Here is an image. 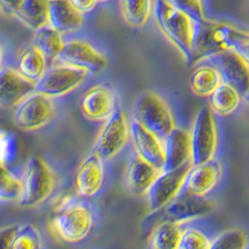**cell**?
I'll return each instance as SVG.
<instances>
[{"mask_svg":"<svg viewBox=\"0 0 249 249\" xmlns=\"http://www.w3.org/2000/svg\"><path fill=\"white\" fill-rule=\"evenodd\" d=\"M153 17L162 34L183 55L188 65H192L193 39L196 20L176 8L168 0H157L153 5Z\"/></svg>","mask_w":249,"mask_h":249,"instance_id":"obj_1","label":"cell"},{"mask_svg":"<svg viewBox=\"0 0 249 249\" xmlns=\"http://www.w3.org/2000/svg\"><path fill=\"white\" fill-rule=\"evenodd\" d=\"M21 184L23 191L20 206L36 207L50 197L56 184V178L53 168L41 157L31 156L26 161Z\"/></svg>","mask_w":249,"mask_h":249,"instance_id":"obj_2","label":"cell"},{"mask_svg":"<svg viewBox=\"0 0 249 249\" xmlns=\"http://www.w3.org/2000/svg\"><path fill=\"white\" fill-rule=\"evenodd\" d=\"M133 119L164 139L176 127L175 117L168 104L153 91L140 93L133 106Z\"/></svg>","mask_w":249,"mask_h":249,"instance_id":"obj_3","label":"cell"},{"mask_svg":"<svg viewBox=\"0 0 249 249\" xmlns=\"http://www.w3.org/2000/svg\"><path fill=\"white\" fill-rule=\"evenodd\" d=\"M93 212L86 203L75 202L57 213L50 222L51 232L65 243H79L92 231Z\"/></svg>","mask_w":249,"mask_h":249,"instance_id":"obj_4","label":"cell"},{"mask_svg":"<svg viewBox=\"0 0 249 249\" xmlns=\"http://www.w3.org/2000/svg\"><path fill=\"white\" fill-rule=\"evenodd\" d=\"M193 166L214 160L218 148V127L214 113L210 106H204L196 113L191 130Z\"/></svg>","mask_w":249,"mask_h":249,"instance_id":"obj_5","label":"cell"},{"mask_svg":"<svg viewBox=\"0 0 249 249\" xmlns=\"http://www.w3.org/2000/svg\"><path fill=\"white\" fill-rule=\"evenodd\" d=\"M89 74L90 72L84 69L59 62L48 68L44 76L36 82L35 91L51 99L66 96L79 89L88 79Z\"/></svg>","mask_w":249,"mask_h":249,"instance_id":"obj_6","label":"cell"},{"mask_svg":"<svg viewBox=\"0 0 249 249\" xmlns=\"http://www.w3.org/2000/svg\"><path fill=\"white\" fill-rule=\"evenodd\" d=\"M56 113L54 99L35 91L15 108L14 124L23 131H37L46 127L56 117Z\"/></svg>","mask_w":249,"mask_h":249,"instance_id":"obj_7","label":"cell"},{"mask_svg":"<svg viewBox=\"0 0 249 249\" xmlns=\"http://www.w3.org/2000/svg\"><path fill=\"white\" fill-rule=\"evenodd\" d=\"M131 139V122L126 113L117 108L110 119L102 124L93 150L96 151L104 161L113 159L119 155Z\"/></svg>","mask_w":249,"mask_h":249,"instance_id":"obj_8","label":"cell"},{"mask_svg":"<svg viewBox=\"0 0 249 249\" xmlns=\"http://www.w3.org/2000/svg\"><path fill=\"white\" fill-rule=\"evenodd\" d=\"M191 167L192 163L172 171H162L147 193L148 210L151 213L164 210L182 192Z\"/></svg>","mask_w":249,"mask_h":249,"instance_id":"obj_9","label":"cell"},{"mask_svg":"<svg viewBox=\"0 0 249 249\" xmlns=\"http://www.w3.org/2000/svg\"><path fill=\"white\" fill-rule=\"evenodd\" d=\"M80 108L90 121L105 122L119 108L117 92L107 84H96L84 93Z\"/></svg>","mask_w":249,"mask_h":249,"instance_id":"obj_10","label":"cell"},{"mask_svg":"<svg viewBox=\"0 0 249 249\" xmlns=\"http://www.w3.org/2000/svg\"><path fill=\"white\" fill-rule=\"evenodd\" d=\"M59 62L84 69L88 72H100L107 68V59L92 44L80 39L66 41L57 57Z\"/></svg>","mask_w":249,"mask_h":249,"instance_id":"obj_11","label":"cell"},{"mask_svg":"<svg viewBox=\"0 0 249 249\" xmlns=\"http://www.w3.org/2000/svg\"><path fill=\"white\" fill-rule=\"evenodd\" d=\"M204 61H210L218 69L224 84L234 88L242 97L248 96L249 65L239 55L231 50H226L208 57Z\"/></svg>","mask_w":249,"mask_h":249,"instance_id":"obj_12","label":"cell"},{"mask_svg":"<svg viewBox=\"0 0 249 249\" xmlns=\"http://www.w3.org/2000/svg\"><path fill=\"white\" fill-rule=\"evenodd\" d=\"M215 208L214 202L207 197L191 195L182 191L166 208L164 215L168 221L176 222L183 226L191 221L206 217Z\"/></svg>","mask_w":249,"mask_h":249,"instance_id":"obj_13","label":"cell"},{"mask_svg":"<svg viewBox=\"0 0 249 249\" xmlns=\"http://www.w3.org/2000/svg\"><path fill=\"white\" fill-rule=\"evenodd\" d=\"M105 181L104 160L95 150L91 151L79 164L74 176L75 192L80 197L90 198L101 191Z\"/></svg>","mask_w":249,"mask_h":249,"instance_id":"obj_14","label":"cell"},{"mask_svg":"<svg viewBox=\"0 0 249 249\" xmlns=\"http://www.w3.org/2000/svg\"><path fill=\"white\" fill-rule=\"evenodd\" d=\"M36 84L20 74L18 69L0 70V107L17 108L20 102L35 92Z\"/></svg>","mask_w":249,"mask_h":249,"instance_id":"obj_15","label":"cell"},{"mask_svg":"<svg viewBox=\"0 0 249 249\" xmlns=\"http://www.w3.org/2000/svg\"><path fill=\"white\" fill-rule=\"evenodd\" d=\"M131 140L133 151L139 153L155 167L163 171L164 167V144L163 139L146 128L135 119L131 121Z\"/></svg>","mask_w":249,"mask_h":249,"instance_id":"obj_16","label":"cell"},{"mask_svg":"<svg viewBox=\"0 0 249 249\" xmlns=\"http://www.w3.org/2000/svg\"><path fill=\"white\" fill-rule=\"evenodd\" d=\"M162 170L155 167L133 151L124 172V186L131 195L136 197L147 196L151 186L161 175Z\"/></svg>","mask_w":249,"mask_h":249,"instance_id":"obj_17","label":"cell"},{"mask_svg":"<svg viewBox=\"0 0 249 249\" xmlns=\"http://www.w3.org/2000/svg\"><path fill=\"white\" fill-rule=\"evenodd\" d=\"M222 175L223 170L221 163L215 160L196 166L192 164L182 191L199 197H207L221 182Z\"/></svg>","mask_w":249,"mask_h":249,"instance_id":"obj_18","label":"cell"},{"mask_svg":"<svg viewBox=\"0 0 249 249\" xmlns=\"http://www.w3.org/2000/svg\"><path fill=\"white\" fill-rule=\"evenodd\" d=\"M164 167L163 171H172L184 164L191 163L192 146L191 133L182 127L176 126L172 132L163 139Z\"/></svg>","mask_w":249,"mask_h":249,"instance_id":"obj_19","label":"cell"},{"mask_svg":"<svg viewBox=\"0 0 249 249\" xmlns=\"http://www.w3.org/2000/svg\"><path fill=\"white\" fill-rule=\"evenodd\" d=\"M84 24V14L80 13L70 0H50L49 25L61 34L79 30Z\"/></svg>","mask_w":249,"mask_h":249,"instance_id":"obj_20","label":"cell"},{"mask_svg":"<svg viewBox=\"0 0 249 249\" xmlns=\"http://www.w3.org/2000/svg\"><path fill=\"white\" fill-rule=\"evenodd\" d=\"M190 89L196 96L198 97H210L213 92L223 84L221 72L218 71L212 64H202L196 66L195 70L191 72Z\"/></svg>","mask_w":249,"mask_h":249,"instance_id":"obj_21","label":"cell"},{"mask_svg":"<svg viewBox=\"0 0 249 249\" xmlns=\"http://www.w3.org/2000/svg\"><path fill=\"white\" fill-rule=\"evenodd\" d=\"M218 41L224 51L231 50L249 65V31L226 23H218Z\"/></svg>","mask_w":249,"mask_h":249,"instance_id":"obj_22","label":"cell"},{"mask_svg":"<svg viewBox=\"0 0 249 249\" xmlns=\"http://www.w3.org/2000/svg\"><path fill=\"white\" fill-rule=\"evenodd\" d=\"M18 71L33 82H39L48 70V60L36 46L29 45L18 57Z\"/></svg>","mask_w":249,"mask_h":249,"instance_id":"obj_23","label":"cell"},{"mask_svg":"<svg viewBox=\"0 0 249 249\" xmlns=\"http://www.w3.org/2000/svg\"><path fill=\"white\" fill-rule=\"evenodd\" d=\"M182 231V224L164 219L151 232L147 249H178Z\"/></svg>","mask_w":249,"mask_h":249,"instance_id":"obj_24","label":"cell"},{"mask_svg":"<svg viewBox=\"0 0 249 249\" xmlns=\"http://www.w3.org/2000/svg\"><path fill=\"white\" fill-rule=\"evenodd\" d=\"M49 6L50 0H24L14 17L25 26L36 31L49 25Z\"/></svg>","mask_w":249,"mask_h":249,"instance_id":"obj_25","label":"cell"},{"mask_svg":"<svg viewBox=\"0 0 249 249\" xmlns=\"http://www.w3.org/2000/svg\"><path fill=\"white\" fill-rule=\"evenodd\" d=\"M210 108L219 117H228L239 108L242 95L232 86L222 84L210 97Z\"/></svg>","mask_w":249,"mask_h":249,"instance_id":"obj_26","label":"cell"},{"mask_svg":"<svg viewBox=\"0 0 249 249\" xmlns=\"http://www.w3.org/2000/svg\"><path fill=\"white\" fill-rule=\"evenodd\" d=\"M34 45L43 53L48 61H54L59 57L65 41L62 39L61 33L50 25H46L35 31Z\"/></svg>","mask_w":249,"mask_h":249,"instance_id":"obj_27","label":"cell"},{"mask_svg":"<svg viewBox=\"0 0 249 249\" xmlns=\"http://www.w3.org/2000/svg\"><path fill=\"white\" fill-rule=\"evenodd\" d=\"M120 5L122 18L132 28L146 25L153 12L152 0H120Z\"/></svg>","mask_w":249,"mask_h":249,"instance_id":"obj_28","label":"cell"},{"mask_svg":"<svg viewBox=\"0 0 249 249\" xmlns=\"http://www.w3.org/2000/svg\"><path fill=\"white\" fill-rule=\"evenodd\" d=\"M21 191V179L18 178L8 166L0 164V201L19 202Z\"/></svg>","mask_w":249,"mask_h":249,"instance_id":"obj_29","label":"cell"},{"mask_svg":"<svg viewBox=\"0 0 249 249\" xmlns=\"http://www.w3.org/2000/svg\"><path fill=\"white\" fill-rule=\"evenodd\" d=\"M249 237L246 231L241 228H232L224 231L212 239L210 249H247Z\"/></svg>","mask_w":249,"mask_h":249,"instance_id":"obj_30","label":"cell"},{"mask_svg":"<svg viewBox=\"0 0 249 249\" xmlns=\"http://www.w3.org/2000/svg\"><path fill=\"white\" fill-rule=\"evenodd\" d=\"M12 249H43V238L39 230L33 224L19 226Z\"/></svg>","mask_w":249,"mask_h":249,"instance_id":"obj_31","label":"cell"},{"mask_svg":"<svg viewBox=\"0 0 249 249\" xmlns=\"http://www.w3.org/2000/svg\"><path fill=\"white\" fill-rule=\"evenodd\" d=\"M212 239L195 227L183 228L178 249H210Z\"/></svg>","mask_w":249,"mask_h":249,"instance_id":"obj_32","label":"cell"},{"mask_svg":"<svg viewBox=\"0 0 249 249\" xmlns=\"http://www.w3.org/2000/svg\"><path fill=\"white\" fill-rule=\"evenodd\" d=\"M18 156V140L13 132L0 128V164L9 166Z\"/></svg>","mask_w":249,"mask_h":249,"instance_id":"obj_33","label":"cell"},{"mask_svg":"<svg viewBox=\"0 0 249 249\" xmlns=\"http://www.w3.org/2000/svg\"><path fill=\"white\" fill-rule=\"evenodd\" d=\"M168 1L176 8L187 13L196 21H202L207 19L204 15L203 0H168Z\"/></svg>","mask_w":249,"mask_h":249,"instance_id":"obj_34","label":"cell"},{"mask_svg":"<svg viewBox=\"0 0 249 249\" xmlns=\"http://www.w3.org/2000/svg\"><path fill=\"white\" fill-rule=\"evenodd\" d=\"M19 228L18 224L5 226L0 228V249H12L13 239Z\"/></svg>","mask_w":249,"mask_h":249,"instance_id":"obj_35","label":"cell"},{"mask_svg":"<svg viewBox=\"0 0 249 249\" xmlns=\"http://www.w3.org/2000/svg\"><path fill=\"white\" fill-rule=\"evenodd\" d=\"M74 198L72 196L69 195V193H64V195L56 196L53 201V206H54V210L56 211V213L61 212V211L66 210L68 207H70L71 204H74Z\"/></svg>","mask_w":249,"mask_h":249,"instance_id":"obj_36","label":"cell"},{"mask_svg":"<svg viewBox=\"0 0 249 249\" xmlns=\"http://www.w3.org/2000/svg\"><path fill=\"white\" fill-rule=\"evenodd\" d=\"M24 0H0V10L6 15H15Z\"/></svg>","mask_w":249,"mask_h":249,"instance_id":"obj_37","label":"cell"},{"mask_svg":"<svg viewBox=\"0 0 249 249\" xmlns=\"http://www.w3.org/2000/svg\"><path fill=\"white\" fill-rule=\"evenodd\" d=\"M70 1L82 14H88V13L92 12L99 3V0H70Z\"/></svg>","mask_w":249,"mask_h":249,"instance_id":"obj_38","label":"cell"},{"mask_svg":"<svg viewBox=\"0 0 249 249\" xmlns=\"http://www.w3.org/2000/svg\"><path fill=\"white\" fill-rule=\"evenodd\" d=\"M4 56H5V54H4V48H3V45H1V44H0V70H1V69H3Z\"/></svg>","mask_w":249,"mask_h":249,"instance_id":"obj_39","label":"cell"},{"mask_svg":"<svg viewBox=\"0 0 249 249\" xmlns=\"http://www.w3.org/2000/svg\"><path fill=\"white\" fill-rule=\"evenodd\" d=\"M101 1V3H105V1H108V0H99V3Z\"/></svg>","mask_w":249,"mask_h":249,"instance_id":"obj_40","label":"cell"},{"mask_svg":"<svg viewBox=\"0 0 249 249\" xmlns=\"http://www.w3.org/2000/svg\"><path fill=\"white\" fill-rule=\"evenodd\" d=\"M246 100H247V102H248V104H249V93H248V96L246 97Z\"/></svg>","mask_w":249,"mask_h":249,"instance_id":"obj_41","label":"cell"},{"mask_svg":"<svg viewBox=\"0 0 249 249\" xmlns=\"http://www.w3.org/2000/svg\"><path fill=\"white\" fill-rule=\"evenodd\" d=\"M247 249H249V248H247Z\"/></svg>","mask_w":249,"mask_h":249,"instance_id":"obj_42","label":"cell"}]
</instances>
